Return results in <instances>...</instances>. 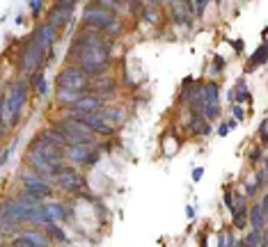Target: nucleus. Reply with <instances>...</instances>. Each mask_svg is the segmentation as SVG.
Listing matches in <instances>:
<instances>
[{"label": "nucleus", "instance_id": "30", "mask_svg": "<svg viewBox=\"0 0 268 247\" xmlns=\"http://www.w3.org/2000/svg\"><path fill=\"white\" fill-rule=\"evenodd\" d=\"M110 32H113V35H119V32H122V26H119L117 21H115L113 26H110Z\"/></svg>", "mask_w": 268, "mask_h": 247}, {"label": "nucleus", "instance_id": "26", "mask_svg": "<svg viewBox=\"0 0 268 247\" xmlns=\"http://www.w3.org/2000/svg\"><path fill=\"white\" fill-rule=\"evenodd\" d=\"M16 144H19V138H16V140H14V142H12V144H10V147H7V149H5V154H3V160H0V163H3V165H5V163H7V160H10V154H12V151H14V149H16Z\"/></svg>", "mask_w": 268, "mask_h": 247}, {"label": "nucleus", "instance_id": "35", "mask_svg": "<svg viewBox=\"0 0 268 247\" xmlns=\"http://www.w3.org/2000/svg\"><path fill=\"white\" fill-rule=\"evenodd\" d=\"M222 62H225L222 57H216V64H213V69H222Z\"/></svg>", "mask_w": 268, "mask_h": 247}, {"label": "nucleus", "instance_id": "29", "mask_svg": "<svg viewBox=\"0 0 268 247\" xmlns=\"http://www.w3.org/2000/svg\"><path fill=\"white\" fill-rule=\"evenodd\" d=\"M218 247H232V240H229V236H225V233H222L220 240H218Z\"/></svg>", "mask_w": 268, "mask_h": 247}, {"label": "nucleus", "instance_id": "21", "mask_svg": "<svg viewBox=\"0 0 268 247\" xmlns=\"http://www.w3.org/2000/svg\"><path fill=\"white\" fill-rule=\"evenodd\" d=\"M103 117L108 119V121H113V124H119V121H124V112L119 108H108L106 110V114Z\"/></svg>", "mask_w": 268, "mask_h": 247}, {"label": "nucleus", "instance_id": "38", "mask_svg": "<svg viewBox=\"0 0 268 247\" xmlns=\"http://www.w3.org/2000/svg\"><path fill=\"white\" fill-rule=\"evenodd\" d=\"M261 245H266V247H268V229H266V233H263V240H261Z\"/></svg>", "mask_w": 268, "mask_h": 247}, {"label": "nucleus", "instance_id": "11", "mask_svg": "<svg viewBox=\"0 0 268 247\" xmlns=\"http://www.w3.org/2000/svg\"><path fill=\"white\" fill-rule=\"evenodd\" d=\"M67 158L71 160V163H78V165H92L94 160L99 158V154L97 151H90L87 147H69Z\"/></svg>", "mask_w": 268, "mask_h": 247}, {"label": "nucleus", "instance_id": "27", "mask_svg": "<svg viewBox=\"0 0 268 247\" xmlns=\"http://www.w3.org/2000/svg\"><path fill=\"white\" fill-rule=\"evenodd\" d=\"M28 7H30V12L32 14H41V7H44V3H41V0H32V3H28Z\"/></svg>", "mask_w": 268, "mask_h": 247}, {"label": "nucleus", "instance_id": "32", "mask_svg": "<svg viewBox=\"0 0 268 247\" xmlns=\"http://www.w3.org/2000/svg\"><path fill=\"white\" fill-rule=\"evenodd\" d=\"M261 208H263V215L268 217V195L263 197V204H261Z\"/></svg>", "mask_w": 268, "mask_h": 247}, {"label": "nucleus", "instance_id": "2", "mask_svg": "<svg viewBox=\"0 0 268 247\" xmlns=\"http://www.w3.org/2000/svg\"><path fill=\"white\" fill-rule=\"evenodd\" d=\"M57 85L60 89H71V92H82L87 89V73L82 71L80 67H67L62 69L57 76Z\"/></svg>", "mask_w": 268, "mask_h": 247}, {"label": "nucleus", "instance_id": "15", "mask_svg": "<svg viewBox=\"0 0 268 247\" xmlns=\"http://www.w3.org/2000/svg\"><path fill=\"white\" fill-rule=\"evenodd\" d=\"M35 39L41 44V48H44V51H48V48L53 46V41H55V28H53L51 23H46V26H41L39 30H37Z\"/></svg>", "mask_w": 268, "mask_h": 247}, {"label": "nucleus", "instance_id": "5", "mask_svg": "<svg viewBox=\"0 0 268 247\" xmlns=\"http://www.w3.org/2000/svg\"><path fill=\"white\" fill-rule=\"evenodd\" d=\"M44 53H46V51L41 48L39 41L32 39L30 44H26V48H23V55H21V67L26 69V71H35L41 62H44Z\"/></svg>", "mask_w": 268, "mask_h": 247}, {"label": "nucleus", "instance_id": "28", "mask_svg": "<svg viewBox=\"0 0 268 247\" xmlns=\"http://www.w3.org/2000/svg\"><path fill=\"white\" fill-rule=\"evenodd\" d=\"M234 217H236V226L241 229V226L245 224V208L241 206V208H238V213H234Z\"/></svg>", "mask_w": 268, "mask_h": 247}, {"label": "nucleus", "instance_id": "7", "mask_svg": "<svg viewBox=\"0 0 268 247\" xmlns=\"http://www.w3.org/2000/svg\"><path fill=\"white\" fill-rule=\"evenodd\" d=\"M32 149L41 151V154L46 156V158L51 160L53 165H62V163H64V158H67V151L62 149V147H57V144H53V142H48V140H44L41 135L35 140V142H32Z\"/></svg>", "mask_w": 268, "mask_h": 247}, {"label": "nucleus", "instance_id": "14", "mask_svg": "<svg viewBox=\"0 0 268 247\" xmlns=\"http://www.w3.org/2000/svg\"><path fill=\"white\" fill-rule=\"evenodd\" d=\"M28 160H30V165H35V170H37V172H44V174H53V167H55V165H53L51 160L46 158V156L41 154V151L30 149V154H28Z\"/></svg>", "mask_w": 268, "mask_h": 247}, {"label": "nucleus", "instance_id": "34", "mask_svg": "<svg viewBox=\"0 0 268 247\" xmlns=\"http://www.w3.org/2000/svg\"><path fill=\"white\" fill-rule=\"evenodd\" d=\"M234 117H236V119H243V110L238 108V105H236V108H234Z\"/></svg>", "mask_w": 268, "mask_h": 247}, {"label": "nucleus", "instance_id": "37", "mask_svg": "<svg viewBox=\"0 0 268 247\" xmlns=\"http://www.w3.org/2000/svg\"><path fill=\"white\" fill-rule=\"evenodd\" d=\"M225 201H227V206L232 208V195H229V192H227V195H225ZM232 211H234V208H232Z\"/></svg>", "mask_w": 268, "mask_h": 247}, {"label": "nucleus", "instance_id": "18", "mask_svg": "<svg viewBox=\"0 0 268 247\" xmlns=\"http://www.w3.org/2000/svg\"><path fill=\"white\" fill-rule=\"evenodd\" d=\"M44 213H46V217H48V224H53V222H57V220H67V215H69V213L64 211V206H62V204L44 206Z\"/></svg>", "mask_w": 268, "mask_h": 247}, {"label": "nucleus", "instance_id": "36", "mask_svg": "<svg viewBox=\"0 0 268 247\" xmlns=\"http://www.w3.org/2000/svg\"><path fill=\"white\" fill-rule=\"evenodd\" d=\"M232 46H234V48H236V51H243V41H241V39H238V41H234Z\"/></svg>", "mask_w": 268, "mask_h": 247}, {"label": "nucleus", "instance_id": "23", "mask_svg": "<svg viewBox=\"0 0 268 247\" xmlns=\"http://www.w3.org/2000/svg\"><path fill=\"white\" fill-rule=\"evenodd\" d=\"M35 85H37V92H39L41 96H44V94L48 92V87H46V78H44V76H37V78H35Z\"/></svg>", "mask_w": 268, "mask_h": 247}, {"label": "nucleus", "instance_id": "33", "mask_svg": "<svg viewBox=\"0 0 268 247\" xmlns=\"http://www.w3.org/2000/svg\"><path fill=\"white\" fill-rule=\"evenodd\" d=\"M14 247H35V245H28V242H23V240H16V238H14Z\"/></svg>", "mask_w": 268, "mask_h": 247}, {"label": "nucleus", "instance_id": "9", "mask_svg": "<svg viewBox=\"0 0 268 247\" xmlns=\"http://www.w3.org/2000/svg\"><path fill=\"white\" fill-rule=\"evenodd\" d=\"M73 16V3H57L51 12V26L53 28H62L67 26Z\"/></svg>", "mask_w": 268, "mask_h": 247}, {"label": "nucleus", "instance_id": "10", "mask_svg": "<svg viewBox=\"0 0 268 247\" xmlns=\"http://www.w3.org/2000/svg\"><path fill=\"white\" fill-rule=\"evenodd\" d=\"M204 94H206V108H204L206 117H209V119H218V114H220V108H218V96H220V92H218L216 82H209V85H206V89H204Z\"/></svg>", "mask_w": 268, "mask_h": 247}, {"label": "nucleus", "instance_id": "20", "mask_svg": "<svg viewBox=\"0 0 268 247\" xmlns=\"http://www.w3.org/2000/svg\"><path fill=\"white\" fill-rule=\"evenodd\" d=\"M268 60V41L263 44L261 48H257V51L252 53V57H250V69L259 67V64H263V62Z\"/></svg>", "mask_w": 268, "mask_h": 247}, {"label": "nucleus", "instance_id": "24", "mask_svg": "<svg viewBox=\"0 0 268 247\" xmlns=\"http://www.w3.org/2000/svg\"><path fill=\"white\" fill-rule=\"evenodd\" d=\"M48 233H51L53 238H57V240H64V238H67V236H64V231H62L60 226H55V224H48Z\"/></svg>", "mask_w": 268, "mask_h": 247}, {"label": "nucleus", "instance_id": "4", "mask_svg": "<svg viewBox=\"0 0 268 247\" xmlns=\"http://www.w3.org/2000/svg\"><path fill=\"white\" fill-rule=\"evenodd\" d=\"M69 117H71V119H78V121H82L90 131H94V133H101V135H110V133H113V124H110L108 119L103 117V114H80V112H69Z\"/></svg>", "mask_w": 268, "mask_h": 247}, {"label": "nucleus", "instance_id": "19", "mask_svg": "<svg viewBox=\"0 0 268 247\" xmlns=\"http://www.w3.org/2000/svg\"><path fill=\"white\" fill-rule=\"evenodd\" d=\"M263 208L261 206H254L252 211H250V224H252V231H261L263 229Z\"/></svg>", "mask_w": 268, "mask_h": 247}, {"label": "nucleus", "instance_id": "12", "mask_svg": "<svg viewBox=\"0 0 268 247\" xmlns=\"http://www.w3.org/2000/svg\"><path fill=\"white\" fill-rule=\"evenodd\" d=\"M55 183L60 185V188H64V190H73V192L82 190V179L71 170V167H67V170L62 172V174L55 179Z\"/></svg>", "mask_w": 268, "mask_h": 247}, {"label": "nucleus", "instance_id": "13", "mask_svg": "<svg viewBox=\"0 0 268 247\" xmlns=\"http://www.w3.org/2000/svg\"><path fill=\"white\" fill-rule=\"evenodd\" d=\"M103 108V98L101 96H85L78 101L76 108H71V112L80 114H99V110Z\"/></svg>", "mask_w": 268, "mask_h": 247}, {"label": "nucleus", "instance_id": "16", "mask_svg": "<svg viewBox=\"0 0 268 247\" xmlns=\"http://www.w3.org/2000/svg\"><path fill=\"white\" fill-rule=\"evenodd\" d=\"M16 240H23L28 245H35V247H48V238L39 231H23L16 236Z\"/></svg>", "mask_w": 268, "mask_h": 247}, {"label": "nucleus", "instance_id": "3", "mask_svg": "<svg viewBox=\"0 0 268 247\" xmlns=\"http://www.w3.org/2000/svg\"><path fill=\"white\" fill-rule=\"evenodd\" d=\"M23 185H26V192H30V195L39 197V199H44V197H48L53 192L51 183L48 181H44L37 172H23Z\"/></svg>", "mask_w": 268, "mask_h": 247}, {"label": "nucleus", "instance_id": "8", "mask_svg": "<svg viewBox=\"0 0 268 247\" xmlns=\"http://www.w3.org/2000/svg\"><path fill=\"white\" fill-rule=\"evenodd\" d=\"M26 98H28V82L26 80H16L14 85H12L10 96H7L10 108H12V114H14V121L19 119L21 110H23V105H26Z\"/></svg>", "mask_w": 268, "mask_h": 247}, {"label": "nucleus", "instance_id": "17", "mask_svg": "<svg viewBox=\"0 0 268 247\" xmlns=\"http://www.w3.org/2000/svg\"><path fill=\"white\" fill-rule=\"evenodd\" d=\"M80 98H85V94H82V92H71V89H57V101H60L62 105H71V108H76Z\"/></svg>", "mask_w": 268, "mask_h": 247}, {"label": "nucleus", "instance_id": "25", "mask_svg": "<svg viewBox=\"0 0 268 247\" xmlns=\"http://www.w3.org/2000/svg\"><path fill=\"white\" fill-rule=\"evenodd\" d=\"M94 87L99 92H113L115 89V80H108V82H94Z\"/></svg>", "mask_w": 268, "mask_h": 247}, {"label": "nucleus", "instance_id": "1", "mask_svg": "<svg viewBox=\"0 0 268 247\" xmlns=\"http://www.w3.org/2000/svg\"><path fill=\"white\" fill-rule=\"evenodd\" d=\"M73 55L78 57L80 69L87 76H99V73L106 71L110 62V44L94 32H85L76 39Z\"/></svg>", "mask_w": 268, "mask_h": 247}, {"label": "nucleus", "instance_id": "31", "mask_svg": "<svg viewBox=\"0 0 268 247\" xmlns=\"http://www.w3.org/2000/svg\"><path fill=\"white\" fill-rule=\"evenodd\" d=\"M202 174H204V170H202V167H197V170L193 172V179H195V181H200V179H202Z\"/></svg>", "mask_w": 268, "mask_h": 247}, {"label": "nucleus", "instance_id": "22", "mask_svg": "<svg viewBox=\"0 0 268 247\" xmlns=\"http://www.w3.org/2000/svg\"><path fill=\"white\" fill-rule=\"evenodd\" d=\"M261 240H263L261 231H252L245 240H243V247H257V245H261Z\"/></svg>", "mask_w": 268, "mask_h": 247}, {"label": "nucleus", "instance_id": "6", "mask_svg": "<svg viewBox=\"0 0 268 247\" xmlns=\"http://www.w3.org/2000/svg\"><path fill=\"white\" fill-rule=\"evenodd\" d=\"M82 19H85V23H87L90 28H99V30H108L115 23L113 14H110L108 10H101V7H87L85 14H82Z\"/></svg>", "mask_w": 268, "mask_h": 247}]
</instances>
